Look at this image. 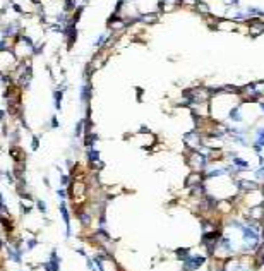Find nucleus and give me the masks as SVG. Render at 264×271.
<instances>
[{"label": "nucleus", "instance_id": "f257e3e1", "mask_svg": "<svg viewBox=\"0 0 264 271\" xmlns=\"http://www.w3.org/2000/svg\"><path fill=\"white\" fill-rule=\"evenodd\" d=\"M259 136H261V137H259V144H264V129L259 130Z\"/></svg>", "mask_w": 264, "mask_h": 271}]
</instances>
